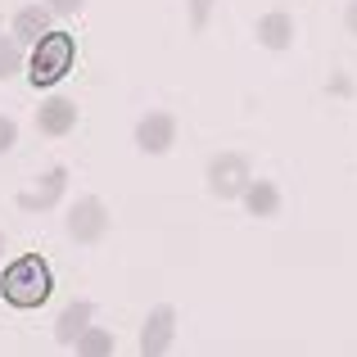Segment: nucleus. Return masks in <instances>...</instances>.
<instances>
[{"mask_svg": "<svg viewBox=\"0 0 357 357\" xmlns=\"http://www.w3.org/2000/svg\"><path fill=\"white\" fill-rule=\"evenodd\" d=\"M50 289H54V276H50V267H45V258H36V253L14 258L5 267V276H0V294L14 307H41L45 298H50Z\"/></svg>", "mask_w": 357, "mask_h": 357, "instance_id": "nucleus-1", "label": "nucleus"}, {"mask_svg": "<svg viewBox=\"0 0 357 357\" xmlns=\"http://www.w3.org/2000/svg\"><path fill=\"white\" fill-rule=\"evenodd\" d=\"M68 73H73V36L68 32H45L32 50V63H27L32 86H54Z\"/></svg>", "mask_w": 357, "mask_h": 357, "instance_id": "nucleus-3", "label": "nucleus"}, {"mask_svg": "<svg viewBox=\"0 0 357 357\" xmlns=\"http://www.w3.org/2000/svg\"><path fill=\"white\" fill-rule=\"evenodd\" d=\"M344 27H349V36H357V0H349V9H344Z\"/></svg>", "mask_w": 357, "mask_h": 357, "instance_id": "nucleus-17", "label": "nucleus"}, {"mask_svg": "<svg viewBox=\"0 0 357 357\" xmlns=\"http://www.w3.org/2000/svg\"><path fill=\"white\" fill-rule=\"evenodd\" d=\"M105 231H109V213H105V204H100L96 195H86V199L73 204V213H68V236L77 240V244H96Z\"/></svg>", "mask_w": 357, "mask_h": 357, "instance_id": "nucleus-6", "label": "nucleus"}, {"mask_svg": "<svg viewBox=\"0 0 357 357\" xmlns=\"http://www.w3.org/2000/svg\"><path fill=\"white\" fill-rule=\"evenodd\" d=\"M14 32L23 36V41H41L50 27H45V14H41V9H23V14L14 18Z\"/></svg>", "mask_w": 357, "mask_h": 357, "instance_id": "nucleus-13", "label": "nucleus"}, {"mask_svg": "<svg viewBox=\"0 0 357 357\" xmlns=\"http://www.w3.org/2000/svg\"><path fill=\"white\" fill-rule=\"evenodd\" d=\"M63 181H68V172H63V167H50V172L36 181V190H27L18 204H23V208H50V204L63 195Z\"/></svg>", "mask_w": 357, "mask_h": 357, "instance_id": "nucleus-10", "label": "nucleus"}, {"mask_svg": "<svg viewBox=\"0 0 357 357\" xmlns=\"http://www.w3.org/2000/svg\"><path fill=\"white\" fill-rule=\"evenodd\" d=\"M172 145H176V118L167 114V109H149V114L136 122V149L149 154V158H163Z\"/></svg>", "mask_w": 357, "mask_h": 357, "instance_id": "nucleus-4", "label": "nucleus"}, {"mask_svg": "<svg viewBox=\"0 0 357 357\" xmlns=\"http://www.w3.org/2000/svg\"><path fill=\"white\" fill-rule=\"evenodd\" d=\"M0 253H5V236H0Z\"/></svg>", "mask_w": 357, "mask_h": 357, "instance_id": "nucleus-19", "label": "nucleus"}, {"mask_svg": "<svg viewBox=\"0 0 357 357\" xmlns=\"http://www.w3.org/2000/svg\"><path fill=\"white\" fill-rule=\"evenodd\" d=\"M253 36H258L262 50L280 54V50H289V45H294L298 23H294V14H289V9H267V14L253 23Z\"/></svg>", "mask_w": 357, "mask_h": 357, "instance_id": "nucleus-7", "label": "nucleus"}, {"mask_svg": "<svg viewBox=\"0 0 357 357\" xmlns=\"http://www.w3.org/2000/svg\"><path fill=\"white\" fill-rule=\"evenodd\" d=\"M213 9H218V0H185V18H190L195 32H204V27H208Z\"/></svg>", "mask_w": 357, "mask_h": 357, "instance_id": "nucleus-14", "label": "nucleus"}, {"mask_svg": "<svg viewBox=\"0 0 357 357\" xmlns=\"http://www.w3.org/2000/svg\"><path fill=\"white\" fill-rule=\"evenodd\" d=\"M91 312H96L91 303H73L68 312L59 317V331H54V340H59V344H73V340H77V335L91 326Z\"/></svg>", "mask_w": 357, "mask_h": 357, "instance_id": "nucleus-11", "label": "nucleus"}, {"mask_svg": "<svg viewBox=\"0 0 357 357\" xmlns=\"http://www.w3.org/2000/svg\"><path fill=\"white\" fill-rule=\"evenodd\" d=\"M73 344H77V357H114V335L100 326H86Z\"/></svg>", "mask_w": 357, "mask_h": 357, "instance_id": "nucleus-12", "label": "nucleus"}, {"mask_svg": "<svg viewBox=\"0 0 357 357\" xmlns=\"http://www.w3.org/2000/svg\"><path fill=\"white\" fill-rule=\"evenodd\" d=\"M172 340H176V307L158 303L145 317V326H140V357H167Z\"/></svg>", "mask_w": 357, "mask_h": 357, "instance_id": "nucleus-5", "label": "nucleus"}, {"mask_svg": "<svg viewBox=\"0 0 357 357\" xmlns=\"http://www.w3.org/2000/svg\"><path fill=\"white\" fill-rule=\"evenodd\" d=\"M18 68H23V54H18V45H5V41H0V82L14 77Z\"/></svg>", "mask_w": 357, "mask_h": 357, "instance_id": "nucleus-15", "label": "nucleus"}, {"mask_svg": "<svg viewBox=\"0 0 357 357\" xmlns=\"http://www.w3.org/2000/svg\"><path fill=\"white\" fill-rule=\"evenodd\" d=\"M240 204H244V213H249V218L271 222V218H280V208H285V195H280L276 181H267V176H253V181L244 185Z\"/></svg>", "mask_w": 357, "mask_h": 357, "instance_id": "nucleus-8", "label": "nucleus"}, {"mask_svg": "<svg viewBox=\"0 0 357 357\" xmlns=\"http://www.w3.org/2000/svg\"><path fill=\"white\" fill-rule=\"evenodd\" d=\"M204 181H208V195L222 204H236L244 195V185L253 181V163L244 149H222V154L208 158V172H204Z\"/></svg>", "mask_w": 357, "mask_h": 357, "instance_id": "nucleus-2", "label": "nucleus"}, {"mask_svg": "<svg viewBox=\"0 0 357 357\" xmlns=\"http://www.w3.org/2000/svg\"><path fill=\"white\" fill-rule=\"evenodd\" d=\"M54 9H59V14H73V9H82V0H50Z\"/></svg>", "mask_w": 357, "mask_h": 357, "instance_id": "nucleus-18", "label": "nucleus"}, {"mask_svg": "<svg viewBox=\"0 0 357 357\" xmlns=\"http://www.w3.org/2000/svg\"><path fill=\"white\" fill-rule=\"evenodd\" d=\"M14 140H18V127L9 118H0V154H5V149H14Z\"/></svg>", "mask_w": 357, "mask_h": 357, "instance_id": "nucleus-16", "label": "nucleus"}, {"mask_svg": "<svg viewBox=\"0 0 357 357\" xmlns=\"http://www.w3.org/2000/svg\"><path fill=\"white\" fill-rule=\"evenodd\" d=\"M36 127H41L45 136H68V131L77 127V105H68V100H50V105L36 114Z\"/></svg>", "mask_w": 357, "mask_h": 357, "instance_id": "nucleus-9", "label": "nucleus"}]
</instances>
